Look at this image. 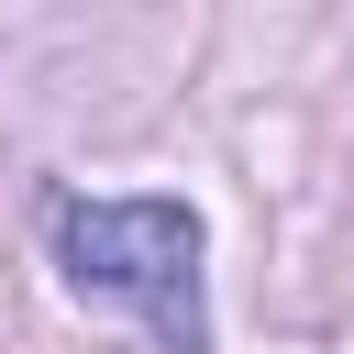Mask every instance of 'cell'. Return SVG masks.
<instances>
[{
	"label": "cell",
	"instance_id": "cell-1",
	"mask_svg": "<svg viewBox=\"0 0 354 354\" xmlns=\"http://www.w3.org/2000/svg\"><path fill=\"white\" fill-rule=\"evenodd\" d=\"M55 254L77 288L133 299L166 354H210V299H199V210L188 199H66Z\"/></svg>",
	"mask_w": 354,
	"mask_h": 354
}]
</instances>
